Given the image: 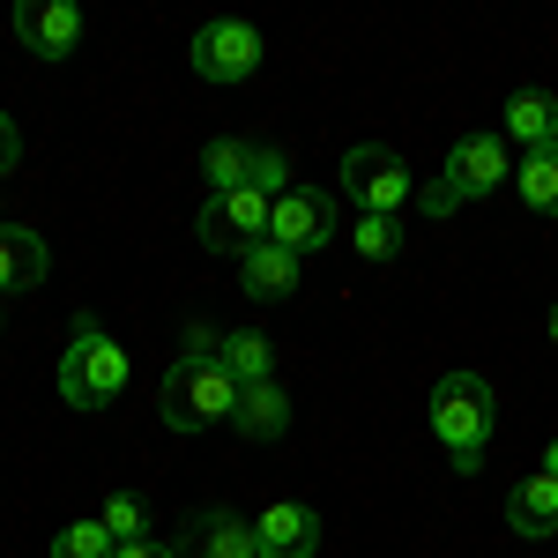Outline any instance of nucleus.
Here are the masks:
<instances>
[{
  "instance_id": "6ab92c4d",
  "label": "nucleus",
  "mask_w": 558,
  "mask_h": 558,
  "mask_svg": "<svg viewBox=\"0 0 558 558\" xmlns=\"http://www.w3.org/2000/svg\"><path fill=\"white\" fill-rule=\"evenodd\" d=\"M246 165H254V142H239V134H223L202 149V179H209V194H231V186H246Z\"/></svg>"
},
{
  "instance_id": "20e7f679",
  "label": "nucleus",
  "mask_w": 558,
  "mask_h": 558,
  "mask_svg": "<svg viewBox=\"0 0 558 558\" xmlns=\"http://www.w3.org/2000/svg\"><path fill=\"white\" fill-rule=\"evenodd\" d=\"M343 194L365 216H402V202H417V179H410V165L387 142H357L343 157Z\"/></svg>"
},
{
  "instance_id": "0eeeda50",
  "label": "nucleus",
  "mask_w": 558,
  "mask_h": 558,
  "mask_svg": "<svg viewBox=\"0 0 558 558\" xmlns=\"http://www.w3.org/2000/svg\"><path fill=\"white\" fill-rule=\"evenodd\" d=\"M260 68V31L254 23H202L194 31V75L202 83H246Z\"/></svg>"
},
{
  "instance_id": "f3484780",
  "label": "nucleus",
  "mask_w": 558,
  "mask_h": 558,
  "mask_svg": "<svg viewBox=\"0 0 558 558\" xmlns=\"http://www.w3.org/2000/svg\"><path fill=\"white\" fill-rule=\"evenodd\" d=\"M216 357L231 365V380L254 387V380H276V343L260 328H239V336H216Z\"/></svg>"
},
{
  "instance_id": "412c9836",
  "label": "nucleus",
  "mask_w": 558,
  "mask_h": 558,
  "mask_svg": "<svg viewBox=\"0 0 558 558\" xmlns=\"http://www.w3.org/2000/svg\"><path fill=\"white\" fill-rule=\"evenodd\" d=\"M350 246H357L365 260H395V254H402V223H395V216H357Z\"/></svg>"
},
{
  "instance_id": "7ed1b4c3",
  "label": "nucleus",
  "mask_w": 558,
  "mask_h": 558,
  "mask_svg": "<svg viewBox=\"0 0 558 558\" xmlns=\"http://www.w3.org/2000/svg\"><path fill=\"white\" fill-rule=\"evenodd\" d=\"M120 395H128V350L112 343L89 313H75V336H68V357H60V402L105 410Z\"/></svg>"
},
{
  "instance_id": "f257e3e1",
  "label": "nucleus",
  "mask_w": 558,
  "mask_h": 558,
  "mask_svg": "<svg viewBox=\"0 0 558 558\" xmlns=\"http://www.w3.org/2000/svg\"><path fill=\"white\" fill-rule=\"evenodd\" d=\"M157 410H165V425H172V432L231 425V410H239V380H231V365L216 357V328H186V357L165 373Z\"/></svg>"
},
{
  "instance_id": "393cba45",
  "label": "nucleus",
  "mask_w": 558,
  "mask_h": 558,
  "mask_svg": "<svg viewBox=\"0 0 558 558\" xmlns=\"http://www.w3.org/2000/svg\"><path fill=\"white\" fill-rule=\"evenodd\" d=\"M15 157H23V134H15V120L0 112V179L15 172Z\"/></svg>"
},
{
  "instance_id": "aec40b11",
  "label": "nucleus",
  "mask_w": 558,
  "mask_h": 558,
  "mask_svg": "<svg viewBox=\"0 0 558 558\" xmlns=\"http://www.w3.org/2000/svg\"><path fill=\"white\" fill-rule=\"evenodd\" d=\"M52 558H120V536L105 521H75V529L52 536Z\"/></svg>"
},
{
  "instance_id": "a211bd4d",
  "label": "nucleus",
  "mask_w": 558,
  "mask_h": 558,
  "mask_svg": "<svg viewBox=\"0 0 558 558\" xmlns=\"http://www.w3.org/2000/svg\"><path fill=\"white\" fill-rule=\"evenodd\" d=\"M514 186H521V202H529L536 216H558V142L521 157V165H514Z\"/></svg>"
},
{
  "instance_id": "5701e85b",
  "label": "nucleus",
  "mask_w": 558,
  "mask_h": 558,
  "mask_svg": "<svg viewBox=\"0 0 558 558\" xmlns=\"http://www.w3.org/2000/svg\"><path fill=\"white\" fill-rule=\"evenodd\" d=\"M246 186H254V194H268V202H276V194H291V157H283V149H260V142H254Z\"/></svg>"
},
{
  "instance_id": "dca6fc26",
  "label": "nucleus",
  "mask_w": 558,
  "mask_h": 558,
  "mask_svg": "<svg viewBox=\"0 0 558 558\" xmlns=\"http://www.w3.org/2000/svg\"><path fill=\"white\" fill-rule=\"evenodd\" d=\"M239 283H246V299H291V291H299V254L254 246V254L239 260Z\"/></svg>"
},
{
  "instance_id": "b1692460",
  "label": "nucleus",
  "mask_w": 558,
  "mask_h": 558,
  "mask_svg": "<svg viewBox=\"0 0 558 558\" xmlns=\"http://www.w3.org/2000/svg\"><path fill=\"white\" fill-rule=\"evenodd\" d=\"M417 209H425L432 223H447V216L462 209V202H454V194H447V186H425V194H417Z\"/></svg>"
},
{
  "instance_id": "6e6552de",
  "label": "nucleus",
  "mask_w": 558,
  "mask_h": 558,
  "mask_svg": "<svg viewBox=\"0 0 558 558\" xmlns=\"http://www.w3.org/2000/svg\"><path fill=\"white\" fill-rule=\"evenodd\" d=\"M499 179H514V157H507V142L499 134H462L454 142V157H447V194L454 202H476V194H499Z\"/></svg>"
},
{
  "instance_id": "a878e982",
  "label": "nucleus",
  "mask_w": 558,
  "mask_h": 558,
  "mask_svg": "<svg viewBox=\"0 0 558 558\" xmlns=\"http://www.w3.org/2000/svg\"><path fill=\"white\" fill-rule=\"evenodd\" d=\"M120 558H179V544H157L149 536V544H120Z\"/></svg>"
},
{
  "instance_id": "cd10ccee",
  "label": "nucleus",
  "mask_w": 558,
  "mask_h": 558,
  "mask_svg": "<svg viewBox=\"0 0 558 558\" xmlns=\"http://www.w3.org/2000/svg\"><path fill=\"white\" fill-rule=\"evenodd\" d=\"M551 343H558V305H551Z\"/></svg>"
},
{
  "instance_id": "9d476101",
  "label": "nucleus",
  "mask_w": 558,
  "mask_h": 558,
  "mask_svg": "<svg viewBox=\"0 0 558 558\" xmlns=\"http://www.w3.org/2000/svg\"><path fill=\"white\" fill-rule=\"evenodd\" d=\"M254 536H260V558H313L320 551V514L299 507V499H276V507H260Z\"/></svg>"
},
{
  "instance_id": "39448f33",
  "label": "nucleus",
  "mask_w": 558,
  "mask_h": 558,
  "mask_svg": "<svg viewBox=\"0 0 558 558\" xmlns=\"http://www.w3.org/2000/svg\"><path fill=\"white\" fill-rule=\"evenodd\" d=\"M268 216H276V202L268 194H254V186H231V194H209L202 202V246L209 254H254V246H268Z\"/></svg>"
},
{
  "instance_id": "f8f14e48",
  "label": "nucleus",
  "mask_w": 558,
  "mask_h": 558,
  "mask_svg": "<svg viewBox=\"0 0 558 558\" xmlns=\"http://www.w3.org/2000/svg\"><path fill=\"white\" fill-rule=\"evenodd\" d=\"M499 142L551 149V142H558V97H551V89H514L507 112H499Z\"/></svg>"
},
{
  "instance_id": "4468645a",
  "label": "nucleus",
  "mask_w": 558,
  "mask_h": 558,
  "mask_svg": "<svg viewBox=\"0 0 558 558\" xmlns=\"http://www.w3.org/2000/svg\"><path fill=\"white\" fill-rule=\"evenodd\" d=\"M231 425L246 432V439H283V432H291V395H283L276 380L239 387V410H231Z\"/></svg>"
},
{
  "instance_id": "bb28decb",
  "label": "nucleus",
  "mask_w": 558,
  "mask_h": 558,
  "mask_svg": "<svg viewBox=\"0 0 558 558\" xmlns=\"http://www.w3.org/2000/svg\"><path fill=\"white\" fill-rule=\"evenodd\" d=\"M544 476H558V439H551V447H544Z\"/></svg>"
},
{
  "instance_id": "4be33fe9",
  "label": "nucleus",
  "mask_w": 558,
  "mask_h": 558,
  "mask_svg": "<svg viewBox=\"0 0 558 558\" xmlns=\"http://www.w3.org/2000/svg\"><path fill=\"white\" fill-rule=\"evenodd\" d=\"M97 521H105V529H112L120 544H149V514H142V499H134V492H112Z\"/></svg>"
},
{
  "instance_id": "2eb2a0df",
  "label": "nucleus",
  "mask_w": 558,
  "mask_h": 558,
  "mask_svg": "<svg viewBox=\"0 0 558 558\" xmlns=\"http://www.w3.org/2000/svg\"><path fill=\"white\" fill-rule=\"evenodd\" d=\"M31 283H45V239L23 223H0V299H15Z\"/></svg>"
},
{
  "instance_id": "423d86ee",
  "label": "nucleus",
  "mask_w": 558,
  "mask_h": 558,
  "mask_svg": "<svg viewBox=\"0 0 558 558\" xmlns=\"http://www.w3.org/2000/svg\"><path fill=\"white\" fill-rule=\"evenodd\" d=\"M336 239V202L320 194V186H291V194H276V216H268V246H283V254H320Z\"/></svg>"
},
{
  "instance_id": "1a4fd4ad",
  "label": "nucleus",
  "mask_w": 558,
  "mask_h": 558,
  "mask_svg": "<svg viewBox=\"0 0 558 558\" xmlns=\"http://www.w3.org/2000/svg\"><path fill=\"white\" fill-rule=\"evenodd\" d=\"M15 38L31 45L38 60H68L83 45V8L75 0H23L15 8Z\"/></svg>"
},
{
  "instance_id": "9b49d317",
  "label": "nucleus",
  "mask_w": 558,
  "mask_h": 558,
  "mask_svg": "<svg viewBox=\"0 0 558 558\" xmlns=\"http://www.w3.org/2000/svg\"><path fill=\"white\" fill-rule=\"evenodd\" d=\"M179 558H260V536L246 514H194L186 521V544H179Z\"/></svg>"
},
{
  "instance_id": "ddd939ff",
  "label": "nucleus",
  "mask_w": 558,
  "mask_h": 558,
  "mask_svg": "<svg viewBox=\"0 0 558 558\" xmlns=\"http://www.w3.org/2000/svg\"><path fill=\"white\" fill-rule=\"evenodd\" d=\"M507 529L514 536H558V476H521L507 492Z\"/></svg>"
},
{
  "instance_id": "f03ea898",
  "label": "nucleus",
  "mask_w": 558,
  "mask_h": 558,
  "mask_svg": "<svg viewBox=\"0 0 558 558\" xmlns=\"http://www.w3.org/2000/svg\"><path fill=\"white\" fill-rule=\"evenodd\" d=\"M432 432L454 454V470H484V447L499 432V395H492V380L484 373H447V380L432 387Z\"/></svg>"
}]
</instances>
